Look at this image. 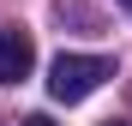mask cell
Here are the masks:
<instances>
[{
  "label": "cell",
  "instance_id": "4",
  "mask_svg": "<svg viewBox=\"0 0 132 126\" xmlns=\"http://www.w3.org/2000/svg\"><path fill=\"white\" fill-rule=\"evenodd\" d=\"M102 126H132V120H102Z\"/></svg>",
  "mask_w": 132,
  "mask_h": 126
},
{
  "label": "cell",
  "instance_id": "1",
  "mask_svg": "<svg viewBox=\"0 0 132 126\" xmlns=\"http://www.w3.org/2000/svg\"><path fill=\"white\" fill-rule=\"evenodd\" d=\"M102 78H114V60H102V54H60L48 66V96L54 102H84Z\"/></svg>",
  "mask_w": 132,
  "mask_h": 126
},
{
  "label": "cell",
  "instance_id": "5",
  "mask_svg": "<svg viewBox=\"0 0 132 126\" xmlns=\"http://www.w3.org/2000/svg\"><path fill=\"white\" fill-rule=\"evenodd\" d=\"M120 6H132V0H120Z\"/></svg>",
  "mask_w": 132,
  "mask_h": 126
},
{
  "label": "cell",
  "instance_id": "3",
  "mask_svg": "<svg viewBox=\"0 0 132 126\" xmlns=\"http://www.w3.org/2000/svg\"><path fill=\"white\" fill-rule=\"evenodd\" d=\"M24 126H54V120H48V114H30V120H24Z\"/></svg>",
  "mask_w": 132,
  "mask_h": 126
},
{
  "label": "cell",
  "instance_id": "2",
  "mask_svg": "<svg viewBox=\"0 0 132 126\" xmlns=\"http://www.w3.org/2000/svg\"><path fill=\"white\" fill-rule=\"evenodd\" d=\"M36 66V42L24 30H0V84H24Z\"/></svg>",
  "mask_w": 132,
  "mask_h": 126
}]
</instances>
